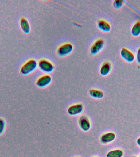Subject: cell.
<instances>
[{
  "mask_svg": "<svg viewBox=\"0 0 140 157\" xmlns=\"http://www.w3.org/2000/svg\"><path fill=\"white\" fill-rule=\"evenodd\" d=\"M37 66V62L35 60H29L22 66L21 72L24 75L29 74L36 68Z\"/></svg>",
  "mask_w": 140,
  "mask_h": 157,
  "instance_id": "obj_1",
  "label": "cell"
},
{
  "mask_svg": "<svg viewBox=\"0 0 140 157\" xmlns=\"http://www.w3.org/2000/svg\"><path fill=\"white\" fill-rule=\"evenodd\" d=\"M38 66L40 70L45 73H50L54 69L52 64L45 59H42L39 61Z\"/></svg>",
  "mask_w": 140,
  "mask_h": 157,
  "instance_id": "obj_2",
  "label": "cell"
},
{
  "mask_svg": "<svg viewBox=\"0 0 140 157\" xmlns=\"http://www.w3.org/2000/svg\"><path fill=\"white\" fill-rule=\"evenodd\" d=\"M120 55L126 62H132L135 59L134 55L132 52L125 48H122L120 51Z\"/></svg>",
  "mask_w": 140,
  "mask_h": 157,
  "instance_id": "obj_3",
  "label": "cell"
},
{
  "mask_svg": "<svg viewBox=\"0 0 140 157\" xmlns=\"http://www.w3.org/2000/svg\"><path fill=\"white\" fill-rule=\"evenodd\" d=\"M73 46L69 43L64 44L60 46L58 49L57 53L60 56H66L72 52Z\"/></svg>",
  "mask_w": 140,
  "mask_h": 157,
  "instance_id": "obj_4",
  "label": "cell"
},
{
  "mask_svg": "<svg viewBox=\"0 0 140 157\" xmlns=\"http://www.w3.org/2000/svg\"><path fill=\"white\" fill-rule=\"evenodd\" d=\"M104 45V41L102 39H99L92 45L90 49L91 53L95 55L100 51Z\"/></svg>",
  "mask_w": 140,
  "mask_h": 157,
  "instance_id": "obj_5",
  "label": "cell"
},
{
  "mask_svg": "<svg viewBox=\"0 0 140 157\" xmlns=\"http://www.w3.org/2000/svg\"><path fill=\"white\" fill-rule=\"evenodd\" d=\"M51 77L48 75L42 76L37 81L36 84L40 88H43L48 85L51 81Z\"/></svg>",
  "mask_w": 140,
  "mask_h": 157,
  "instance_id": "obj_6",
  "label": "cell"
},
{
  "mask_svg": "<svg viewBox=\"0 0 140 157\" xmlns=\"http://www.w3.org/2000/svg\"><path fill=\"white\" fill-rule=\"evenodd\" d=\"M83 110V105L81 104L72 105L68 108V112L70 115H78L82 112Z\"/></svg>",
  "mask_w": 140,
  "mask_h": 157,
  "instance_id": "obj_7",
  "label": "cell"
},
{
  "mask_svg": "<svg viewBox=\"0 0 140 157\" xmlns=\"http://www.w3.org/2000/svg\"><path fill=\"white\" fill-rule=\"evenodd\" d=\"M115 135L113 132L104 134L101 137V141L103 144H107L112 142L115 139Z\"/></svg>",
  "mask_w": 140,
  "mask_h": 157,
  "instance_id": "obj_8",
  "label": "cell"
},
{
  "mask_svg": "<svg viewBox=\"0 0 140 157\" xmlns=\"http://www.w3.org/2000/svg\"><path fill=\"white\" fill-rule=\"evenodd\" d=\"M111 69V63L108 61L104 62L101 67L100 70L101 75L103 76L107 75L110 72Z\"/></svg>",
  "mask_w": 140,
  "mask_h": 157,
  "instance_id": "obj_9",
  "label": "cell"
},
{
  "mask_svg": "<svg viewBox=\"0 0 140 157\" xmlns=\"http://www.w3.org/2000/svg\"><path fill=\"white\" fill-rule=\"evenodd\" d=\"M80 126L82 129L84 131H87L90 128V123L89 120L86 117H81L79 121Z\"/></svg>",
  "mask_w": 140,
  "mask_h": 157,
  "instance_id": "obj_10",
  "label": "cell"
},
{
  "mask_svg": "<svg viewBox=\"0 0 140 157\" xmlns=\"http://www.w3.org/2000/svg\"><path fill=\"white\" fill-rule=\"evenodd\" d=\"M98 25L99 29L104 32H108L111 29L110 25L104 20H100L98 21Z\"/></svg>",
  "mask_w": 140,
  "mask_h": 157,
  "instance_id": "obj_11",
  "label": "cell"
},
{
  "mask_svg": "<svg viewBox=\"0 0 140 157\" xmlns=\"http://www.w3.org/2000/svg\"><path fill=\"white\" fill-rule=\"evenodd\" d=\"M131 34L133 36H138L140 35V21L135 22L131 29Z\"/></svg>",
  "mask_w": 140,
  "mask_h": 157,
  "instance_id": "obj_12",
  "label": "cell"
},
{
  "mask_svg": "<svg viewBox=\"0 0 140 157\" xmlns=\"http://www.w3.org/2000/svg\"><path fill=\"white\" fill-rule=\"evenodd\" d=\"M20 25L21 28L23 32L26 34H28L30 30V25L28 21L25 18H22L21 20Z\"/></svg>",
  "mask_w": 140,
  "mask_h": 157,
  "instance_id": "obj_13",
  "label": "cell"
},
{
  "mask_svg": "<svg viewBox=\"0 0 140 157\" xmlns=\"http://www.w3.org/2000/svg\"><path fill=\"white\" fill-rule=\"evenodd\" d=\"M123 152L121 150L116 149L110 151L107 155V157H122Z\"/></svg>",
  "mask_w": 140,
  "mask_h": 157,
  "instance_id": "obj_14",
  "label": "cell"
},
{
  "mask_svg": "<svg viewBox=\"0 0 140 157\" xmlns=\"http://www.w3.org/2000/svg\"><path fill=\"white\" fill-rule=\"evenodd\" d=\"M89 94L92 97L96 98H102L104 96V93L102 91L95 89H91Z\"/></svg>",
  "mask_w": 140,
  "mask_h": 157,
  "instance_id": "obj_15",
  "label": "cell"
},
{
  "mask_svg": "<svg viewBox=\"0 0 140 157\" xmlns=\"http://www.w3.org/2000/svg\"><path fill=\"white\" fill-rule=\"evenodd\" d=\"M124 1L122 0H115L113 3V6L115 8L119 9L122 7Z\"/></svg>",
  "mask_w": 140,
  "mask_h": 157,
  "instance_id": "obj_16",
  "label": "cell"
},
{
  "mask_svg": "<svg viewBox=\"0 0 140 157\" xmlns=\"http://www.w3.org/2000/svg\"><path fill=\"white\" fill-rule=\"evenodd\" d=\"M5 126L6 123L4 120L2 118H0V135L3 132L5 129Z\"/></svg>",
  "mask_w": 140,
  "mask_h": 157,
  "instance_id": "obj_17",
  "label": "cell"
},
{
  "mask_svg": "<svg viewBox=\"0 0 140 157\" xmlns=\"http://www.w3.org/2000/svg\"><path fill=\"white\" fill-rule=\"evenodd\" d=\"M136 61L138 63L140 64V47L136 53Z\"/></svg>",
  "mask_w": 140,
  "mask_h": 157,
  "instance_id": "obj_18",
  "label": "cell"
},
{
  "mask_svg": "<svg viewBox=\"0 0 140 157\" xmlns=\"http://www.w3.org/2000/svg\"><path fill=\"white\" fill-rule=\"evenodd\" d=\"M137 144H138V146H139L140 147V137L137 140Z\"/></svg>",
  "mask_w": 140,
  "mask_h": 157,
  "instance_id": "obj_19",
  "label": "cell"
},
{
  "mask_svg": "<svg viewBox=\"0 0 140 157\" xmlns=\"http://www.w3.org/2000/svg\"></svg>",
  "mask_w": 140,
  "mask_h": 157,
  "instance_id": "obj_20",
  "label": "cell"
},
{
  "mask_svg": "<svg viewBox=\"0 0 140 157\" xmlns=\"http://www.w3.org/2000/svg\"></svg>",
  "mask_w": 140,
  "mask_h": 157,
  "instance_id": "obj_21",
  "label": "cell"
},
{
  "mask_svg": "<svg viewBox=\"0 0 140 157\" xmlns=\"http://www.w3.org/2000/svg\"></svg>",
  "mask_w": 140,
  "mask_h": 157,
  "instance_id": "obj_22",
  "label": "cell"
}]
</instances>
